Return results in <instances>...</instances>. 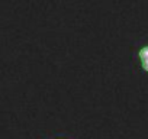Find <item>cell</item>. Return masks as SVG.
Returning a JSON list of instances; mask_svg holds the SVG:
<instances>
[{
	"mask_svg": "<svg viewBox=\"0 0 148 139\" xmlns=\"http://www.w3.org/2000/svg\"><path fill=\"white\" fill-rule=\"evenodd\" d=\"M138 58L144 71L148 73V45H144L138 49Z\"/></svg>",
	"mask_w": 148,
	"mask_h": 139,
	"instance_id": "obj_1",
	"label": "cell"
}]
</instances>
